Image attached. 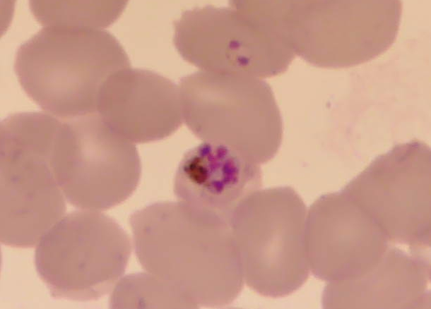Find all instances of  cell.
<instances>
[{"instance_id": "6da1fadb", "label": "cell", "mask_w": 431, "mask_h": 309, "mask_svg": "<svg viewBox=\"0 0 431 309\" xmlns=\"http://www.w3.org/2000/svg\"><path fill=\"white\" fill-rule=\"evenodd\" d=\"M129 224L143 269L197 306H225L240 293L244 281L227 219L163 201L134 212Z\"/></svg>"}, {"instance_id": "7a4b0ae2", "label": "cell", "mask_w": 431, "mask_h": 309, "mask_svg": "<svg viewBox=\"0 0 431 309\" xmlns=\"http://www.w3.org/2000/svg\"><path fill=\"white\" fill-rule=\"evenodd\" d=\"M129 67L116 37L90 27L45 26L19 47L14 61L28 96L63 120L96 114L105 83Z\"/></svg>"}, {"instance_id": "3957f363", "label": "cell", "mask_w": 431, "mask_h": 309, "mask_svg": "<svg viewBox=\"0 0 431 309\" xmlns=\"http://www.w3.org/2000/svg\"><path fill=\"white\" fill-rule=\"evenodd\" d=\"M62 120L42 112L1 123V241L30 248L63 216L64 194L52 160Z\"/></svg>"}, {"instance_id": "277c9868", "label": "cell", "mask_w": 431, "mask_h": 309, "mask_svg": "<svg viewBox=\"0 0 431 309\" xmlns=\"http://www.w3.org/2000/svg\"><path fill=\"white\" fill-rule=\"evenodd\" d=\"M178 89L183 121L199 139L259 164L277 153L282 118L270 85L261 78L201 71L183 77Z\"/></svg>"}, {"instance_id": "5b68a950", "label": "cell", "mask_w": 431, "mask_h": 309, "mask_svg": "<svg viewBox=\"0 0 431 309\" xmlns=\"http://www.w3.org/2000/svg\"><path fill=\"white\" fill-rule=\"evenodd\" d=\"M229 5L183 12L173 23L179 54L204 71L261 79L285 71L295 54L281 25L248 1Z\"/></svg>"}, {"instance_id": "8992f818", "label": "cell", "mask_w": 431, "mask_h": 309, "mask_svg": "<svg viewBox=\"0 0 431 309\" xmlns=\"http://www.w3.org/2000/svg\"><path fill=\"white\" fill-rule=\"evenodd\" d=\"M306 214L289 186L257 190L232 211L228 221L243 281L253 291L279 298L306 282Z\"/></svg>"}, {"instance_id": "52a82bcc", "label": "cell", "mask_w": 431, "mask_h": 309, "mask_svg": "<svg viewBox=\"0 0 431 309\" xmlns=\"http://www.w3.org/2000/svg\"><path fill=\"white\" fill-rule=\"evenodd\" d=\"M400 1H283L295 54L324 68H345L384 52L396 38Z\"/></svg>"}, {"instance_id": "ba28073f", "label": "cell", "mask_w": 431, "mask_h": 309, "mask_svg": "<svg viewBox=\"0 0 431 309\" xmlns=\"http://www.w3.org/2000/svg\"><path fill=\"white\" fill-rule=\"evenodd\" d=\"M131 252L129 236L112 218L76 211L42 237L35 265L52 296L93 301L107 293L124 274Z\"/></svg>"}, {"instance_id": "9c48e42d", "label": "cell", "mask_w": 431, "mask_h": 309, "mask_svg": "<svg viewBox=\"0 0 431 309\" xmlns=\"http://www.w3.org/2000/svg\"><path fill=\"white\" fill-rule=\"evenodd\" d=\"M62 121L52 166L67 200L79 208L105 210L126 200L141 170L133 143L98 114Z\"/></svg>"}, {"instance_id": "30bf717a", "label": "cell", "mask_w": 431, "mask_h": 309, "mask_svg": "<svg viewBox=\"0 0 431 309\" xmlns=\"http://www.w3.org/2000/svg\"><path fill=\"white\" fill-rule=\"evenodd\" d=\"M430 149L414 140L378 156L341 189L393 244L430 246Z\"/></svg>"}, {"instance_id": "8fae6325", "label": "cell", "mask_w": 431, "mask_h": 309, "mask_svg": "<svg viewBox=\"0 0 431 309\" xmlns=\"http://www.w3.org/2000/svg\"><path fill=\"white\" fill-rule=\"evenodd\" d=\"M305 222L309 268L317 279L349 281L380 260L391 244L372 217L343 190L321 195Z\"/></svg>"}, {"instance_id": "7c38bea8", "label": "cell", "mask_w": 431, "mask_h": 309, "mask_svg": "<svg viewBox=\"0 0 431 309\" xmlns=\"http://www.w3.org/2000/svg\"><path fill=\"white\" fill-rule=\"evenodd\" d=\"M96 114L114 133L134 143L163 140L183 121L178 87L155 72L131 67L105 83Z\"/></svg>"}, {"instance_id": "4fadbf2b", "label": "cell", "mask_w": 431, "mask_h": 309, "mask_svg": "<svg viewBox=\"0 0 431 309\" xmlns=\"http://www.w3.org/2000/svg\"><path fill=\"white\" fill-rule=\"evenodd\" d=\"M423 250L391 244L378 263L357 279L328 282L324 308H430V260Z\"/></svg>"}, {"instance_id": "5bb4252c", "label": "cell", "mask_w": 431, "mask_h": 309, "mask_svg": "<svg viewBox=\"0 0 431 309\" xmlns=\"http://www.w3.org/2000/svg\"><path fill=\"white\" fill-rule=\"evenodd\" d=\"M259 165L228 147L204 142L182 158L175 195L179 201L229 220L238 204L261 186Z\"/></svg>"}, {"instance_id": "9a60e30c", "label": "cell", "mask_w": 431, "mask_h": 309, "mask_svg": "<svg viewBox=\"0 0 431 309\" xmlns=\"http://www.w3.org/2000/svg\"><path fill=\"white\" fill-rule=\"evenodd\" d=\"M124 1H31L30 7L44 26L90 27L102 29L121 15Z\"/></svg>"}, {"instance_id": "2e32d148", "label": "cell", "mask_w": 431, "mask_h": 309, "mask_svg": "<svg viewBox=\"0 0 431 309\" xmlns=\"http://www.w3.org/2000/svg\"><path fill=\"white\" fill-rule=\"evenodd\" d=\"M112 308H195L198 306L178 289L147 273L128 274L115 286Z\"/></svg>"}]
</instances>
